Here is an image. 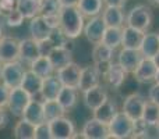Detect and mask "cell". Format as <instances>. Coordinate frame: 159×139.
Returning <instances> with one entry per match:
<instances>
[{
  "label": "cell",
  "mask_w": 159,
  "mask_h": 139,
  "mask_svg": "<svg viewBox=\"0 0 159 139\" xmlns=\"http://www.w3.org/2000/svg\"><path fill=\"white\" fill-rule=\"evenodd\" d=\"M143 59L144 57H143V54H141L140 49H127V47H123V49L119 52L117 63L129 74H133Z\"/></svg>",
  "instance_id": "13"
},
{
  "label": "cell",
  "mask_w": 159,
  "mask_h": 139,
  "mask_svg": "<svg viewBox=\"0 0 159 139\" xmlns=\"http://www.w3.org/2000/svg\"><path fill=\"white\" fill-rule=\"evenodd\" d=\"M113 56H115V49L105 45L103 42H98V43L93 45L92 60L102 75H105V72L109 68L110 63L113 61Z\"/></svg>",
  "instance_id": "7"
},
{
  "label": "cell",
  "mask_w": 159,
  "mask_h": 139,
  "mask_svg": "<svg viewBox=\"0 0 159 139\" xmlns=\"http://www.w3.org/2000/svg\"><path fill=\"white\" fill-rule=\"evenodd\" d=\"M140 52L143 54V57H148V59H152L159 52L158 33H154V32L144 33L143 42H141V46H140Z\"/></svg>",
  "instance_id": "27"
},
{
  "label": "cell",
  "mask_w": 159,
  "mask_h": 139,
  "mask_svg": "<svg viewBox=\"0 0 159 139\" xmlns=\"http://www.w3.org/2000/svg\"><path fill=\"white\" fill-rule=\"evenodd\" d=\"M8 96H10V88L6 86V85L0 81V107H7Z\"/></svg>",
  "instance_id": "39"
},
{
  "label": "cell",
  "mask_w": 159,
  "mask_h": 139,
  "mask_svg": "<svg viewBox=\"0 0 159 139\" xmlns=\"http://www.w3.org/2000/svg\"><path fill=\"white\" fill-rule=\"evenodd\" d=\"M154 81L157 82V84H159V68L157 71V74H155V78H154Z\"/></svg>",
  "instance_id": "46"
},
{
  "label": "cell",
  "mask_w": 159,
  "mask_h": 139,
  "mask_svg": "<svg viewBox=\"0 0 159 139\" xmlns=\"http://www.w3.org/2000/svg\"><path fill=\"white\" fill-rule=\"evenodd\" d=\"M107 128H109L110 138H116V139L130 138L134 134V120H131L121 110V111L116 113V115L112 118V121L107 124Z\"/></svg>",
  "instance_id": "2"
},
{
  "label": "cell",
  "mask_w": 159,
  "mask_h": 139,
  "mask_svg": "<svg viewBox=\"0 0 159 139\" xmlns=\"http://www.w3.org/2000/svg\"><path fill=\"white\" fill-rule=\"evenodd\" d=\"M59 3H60L61 7H64V6H77L78 0H59Z\"/></svg>",
  "instance_id": "44"
},
{
  "label": "cell",
  "mask_w": 159,
  "mask_h": 139,
  "mask_svg": "<svg viewBox=\"0 0 159 139\" xmlns=\"http://www.w3.org/2000/svg\"><path fill=\"white\" fill-rule=\"evenodd\" d=\"M121 38H123V27H106L101 42L116 50L119 46H121Z\"/></svg>",
  "instance_id": "32"
},
{
  "label": "cell",
  "mask_w": 159,
  "mask_h": 139,
  "mask_svg": "<svg viewBox=\"0 0 159 139\" xmlns=\"http://www.w3.org/2000/svg\"><path fill=\"white\" fill-rule=\"evenodd\" d=\"M35 124L21 117V120L14 125L13 137L16 139H35Z\"/></svg>",
  "instance_id": "31"
},
{
  "label": "cell",
  "mask_w": 159,
  "mask_h": 139,
  "mask_svg": "<svg viewBox=\"0 0 159 139\" xmlns=\"http://www.w3.org/2000/svg\"><path fill=\"white\" fill-rule=\"evenodd\" d=\"M152 22V11L148 6L138 4L133 7L126 15V25L133 28H137L145 32Z\"/></svg>",
  "instance_id": "3"
},
{
  "label": "cell",
  "mask_w": 159,
  "mask_h": 139,
  "mask_svg": "<svg viewBox=\"0 0 159 139\" xmlns=\"http://www.w3.org/2000/svg\"><path fill=\"white\" fill-rule=\"evenodd\" d=\"M24 67H22L21 61H10V63H3L2 67V75H0V81L8 86L10 89L17 88L21 85L22 76H24Z\"/></svg>",
  "instance_id": "4"
},
{
  "label": "cell",
  "mask_w": 159,
  "mask_h": 139,
  "mask_svg": "<svg viewBox=\"0 0 159 139\" xmlns=\"http://www.w3.org/2000/svg\"><path fill=\"white\" fill-rule=\"evenodd\" d=\"M38 43H39V52H41V56H49V53L52 52V49L55 47L49 38L43 39V41H39Z\"/></svg>",
  "instance_id": "40"
},
{
  "label": "cell",
  "mask_w": 159,
  "mask_h": 139,
  "mask_svg": "<svg viewBox=\"0 0 159 139\" xmlns=\"http://www.w3.org/2000/svg\"><path fill=\"white\" fill-rule=\"evenodd\" d=\"M148 100L154 102L155 104H158V106H159V84H157V82H155V84L149 88V90H148Z\"/></svg>",
  "instance_id": "41"
},
{
  "label": "cell",
  "mask_w": 159,
  "mask_h": 139,
  "mask_svg": "<svg viewBox=\"0 0 159 139\" xmlns=\"http://www.w3.org/2000/svg\"><path fill=\"white\" fill-rule=\"evenodd\" d=\"M20 60V42L11 36L0 39V63H10Z\"/></svg>",
  "instance_id": "12"
},
{
  "label": "cell",
  "mask_w": 159,
  "mask_h": 139,
  "mask_svg": "<svg viewBox=\"0 0 159 139\" xmlns=\"http://www.w3.org/2000/svg\"><path fill=\"white\" fill-rule=\"evenodd\" d=\"M8 123V117H7V113H6L4 107H0V131L4 129L7 127Z\"/></svg>",
  "instance_id": "42"
},
{
  "label": "cell",
  "mask_w": 159,
  "mask_h": 139,
  "mask_svg": "<svg viewBox=\"0 0 159 139\" xmlns=\"http://www.w3.org/2000/svg\"><path fill=\"white\" fill-rule=\"evenodd\" d=\"M24 20H25L24 15L17 8H13V10H10L6 14V24L8 27H20L24 22Z\"/></svg>",
  "instance_id": "37"
},
{
  "label": "cell",
  "mask_w": 159,
  "mask_h": 139,
  "mask_svg": "<svg viewBox=\"0 0 159 139\" xmlns=\"http://www.w3.org/2000/svg\"><path fill=\"white\" fill-rule=\"evenodd\" d=\"M56 100L61 104V107L66 110V113L70 111V110H73L75 107V104H77L78 89H77V88L64 86V85H63V86H61V89H60V92H59L57 99H56Z\"/></svg>",
  "instance_id": "26"
},
{
  "label": "cell",
  "mask_w": 159,
  "mask_h": 139,
  "mask_svg": "<svg viewBox=\"0 0 159 139\" xmlns=\"http://www.w3.org/2000/svg\"><path fill=\"white\" fill-rule=\"evenodd\" d=\"M42 79L38 74H35L32 70L24 71V76H22V81L20 86L22 89H25L31 96H36L41 93V86H42Z\"/></svg>",
  "instance_id": "24"
},
{
  "label": "cell",
  "mask_w": 159,
  "mask_h": 139,
  "mask_svg": "<svg viewBox=\"0 0 159 139\" xmlns=\"http://www.w3.org/2000/svg\"><path fill=\"white\" fill-rule=\"evenodd\" d=\"M157 129H158V134H159V123L157 124Z\"/></svg>",
  "instance_id": "50"
},
{
  "label": "cell",
  "mask_w": 159,
  "mask_h": 139,
  "mask_svg": "<svg viewBox=\"0 0 159 139\" xmlns=\"http://www.w3.org/2000/svg\"><path fill=\"white\" fill-rule=\"evenodd\" d=\"M152 60H154L155 66H157V67H158V68H159V52H158V53H157V54H155V56H154V57H152Z\"/></svg>",
  "instance_id": "45"
},
{
  "label": "cell",
  "mask_w": 159,
  "mask_h": 139,
  "mask_svg": "<svg viewBox=\"0 0 159 139\" xmlns=\"http://www.w3.org/2000/svg\"><path fill=\"white\" fill-rule=\"evenodd\" d=\"M84 18L77 6H64L59 11V28L69 39H75L84 31Z\"/></svg>",
  "instance_id": "1"
},
{
  "label": "cell",
  "mask_w": 159,
  "mask_h": 139,
  "mask_svg": "<svg viewBox=\"0 0 159 139\" xmlns=\"http://www.w3.org/2000/svg\"><path fill=\"white\" fill-rule=\"evenodd\" d=\"M105 29H106V24L102 20V15H95V17H91L87 21V24L84 25V31L82 32H84L85 38L91 43L95 45L102 41Z\"/></svg>",
  "instance_id": "11"
},
{
  "label": "cell",
  "mask_w": 159,
  "mask_h": 139,
  "mask_svg": "<svg viewBox=\"0 0 159 139\" xmlns=\"http://www.w3.org/2000/svg\"><path fill=\"white\" fill-rule=\"evenodd\" d=\"M143 121L149 127H157V124L159 123V106L155 104L154 102L147 100L145 106H144V111H143Z\"/></svg>",
  "instance_id": "34"
},
{
  "label": "cell",
  "mask_w": 159,
  "mask_h": 139,
  "mask_svg": "<svg viewBox=\"0 0 159 139\" xmlns=\"http://www.w3.org/2000/svg\"><path fill=\"white\" fill-rule=\"evenodd\" d=\"M39 56H41V52H39L38 41H35V39H32V38L20 41V61L31 64L34 60H36Z\"/></svg>",
  "instance_id": "17"
},
{
  "label": "cell",
  "mask_w": 159,
  "mask_h": 139,
  "mask_svg": "<svg viewBox=\"0 0 159 139\" xmlns=\"http://www.w3.org/2000/svg\"><path fill=\"white\" fill-rule=\"evenodd\" d=\"M31 100H32V96L25 89H22L21 86L13 88V89H10L7 109L10 110V113L13 115H16V117H22L24 110L27 109V106L30 104Z\"/></svg>",
  "instance_id": "5"
},
{
  "label": "cell",
  "mask_w": 159,
  "mask_h": 139,
  "mask_svg": "<svg viewBox=\"0 0 159 139\" xmlns=\"http://www.w3.org/2000/svg\"><path fill=\"white\" fill-rule=\"evenodd\" d=\"M158 38H159V32H158Z\"/></svg>",
  "instance_id": "51"
},
{
  "label": "cell",
  "mask_w": 159,
  "mask_h": 139,
  "mask_svg": "<svg viewBox=\"0 0 159 139\" xmlns=\"http://www.w3.org/2000/svg\"><path fill=\"white\" fill-rule=\"evenodd\" d=\"M56 76L59 78V81L61 82V85L64 86H71L78 89V82H80V75H81V67L75 63H69L64 67L56 70Z\"/></svg>",
  "instance_id": "10"
},
{
  "label": "cell",
  "mask_w": 159,
  "mask_h": 139,
  "mask_svg": "<svg viewBox=\"0 0 159 139\" xmlns=\"http://www.w3.org/2000/svg\"><path fill=\"white\" fill-rule=\"evenodd\" d=\"M3 36H4V35H3V28H2V25H0V39H2Z\"/></svg>",
  "instance_id": "48"
},
{
  "label": "cell",
  "mask_w": 159,
  "mask_h": 139,
  "mask_svg": "<svg viewBox=\"0 0 159 139\" xmlns=\"http://www.w3.org/2000/svg\"><path fill=\"white\" fill-rule=\"evenodd\" d=\"M30 70L38 74L41 78H46L49 75H53V72H55V67L52 66L48 56H39L36 60H34L30 64Z\"/></svg>",
  "instance_id": "30"
},
{
  "label": "cell",
  "mask_w": 159,
  "mask_h": 139,
  "mask_svg": "<svg viewBox=\"0 0 159 139\" xmlns=\"http://www.w3.org/2000/svg\"><path fill=\"white\" fill-rule=\"evenodd\" d=\"M102 20L106 24V27H124L126 22V17L121 10V7H116V6H105L103 10L101 13Z\"/></svg>",
  "instance_id": "19"
},
{
  "label": "cell",
  "mask_w": 159,
  "mask_h": 139,
  "mask_svg": "<svg viewBox=\"0 0 159 139\" xmlns=\"http://www.w3.org/2000/svg\"><path fill=\"white\" fill-rule=\"evenodd\" d=\"M116 113H117V106H116V103L107 99L98 109L93 110V117L105 124H109L110 121H112V118L116 115Z\"/></svg>",
  "instance_id": "28"
},
{
  "label": "cell",
  "mask_w": 159,
  "mask_h": 139,
  "mask_svg": "<svg viewBox=\"0 0 159 139\" xmlns=\"http://www.w3.org/2000/svg\"><path fill=\"white\" fill-rule=\"evenodd\" d=\"M35 139H52L50 127L48 121H43L35 127Z\"/></svg>",
  "instance_id": "38"
},
{
  "label": "cell",
  "mask_w": 159,
  "mask_h": 139,
  "mask_svg": "<svg viewBox=\"0 0 159 139\" xmlns=\"http://www.w3.org/2000/svg\"><path fill=\"white\" fill-rule=\"evenodd\" d=\"M127 0H103L105 6H116V7H123Z\"/></svg>",
  "instance_id": "43"
},
{
  "label": "cell",
  "mask_w": 159,
  "mask_h": 139,
  "mask_svg": "<svg viewBox=\"0 0 159 139\" xmlns=\"http://www.w3.org/2000/svg\"><path fill=\"white\" fill-rule=\"evenodd\" d=\"M157 71H158V67L155 66L154 60L148 57H144L141 60V63L138 64V67L134 70L133 75H134V78L138 82H149V81H154Z\"/></svg>",
  "instance_id": "18"
},
{
  "label": "cell",
  "mask_w": 159,
  "mask_h": 139,
  "mask_svg": "<svg viewBox=\"0 0 159 139\" xmlns=\"http://www.w3.org/2000/svg\"><path fill=\"white\" fill-rule=\"evenodd\" d=\"M60 7L61 6L59 0H39V14L41 15L59 14Z\"/></svg>",
  "instance_id": "36"
},
{
  "label": "cell",
  "mask_w": 159,
  "mask_h": 139,
  "mask_svg": "<svg viewBox=\"0 0 159 139\" xmlns=\"http://www.w3.org/2000/svg\"><path fill=\"white\" fill-rule=\"evenodd\" d=\"M16 8L25 20H31L39 14V0H16Z\"/></svg>",
  "instance_id": "33"
},
{
  "label": "cell",
  "mask_w": 159,
  "mask_h": 139,
  "mask_svg": "<svg viewBox=\"0 0 159 139\" xmlns=\"http://www.w3.org/2000/svg\"><path fill=\"white\" fill-rule=\"evenodd\" d=\"M22 118L28 120L30 123L35 124V125H38V124L46 121L45 120V113H43V102L36 100V99L32 98V100L30 102V104L27 106V109L24 110Z\"/></svg>",
  "instance_id": "23"
},
{
  "label": "cell",
  "mask_w": 159,
  "mask_h": 139,
  "mask_svg": "<svg viewBox=\"0 0 159 139\" xmlns=\"http://www.w3.org/2000/svg\"><path fill=\"white\" fill-rule=\"evenodd\" d=\"M82 99H84V103L91 111H93L95 109H98L105 100H107V93L105 92V89L98 85V86L89 88V89L84 90L82 92Z\"/></svg>",
  "instance_id": "16"
},
{
  "label": "cell",
  "mask_w": 159,
  "mask_h": 139,
  "mask_svg": "<svg viewBox=\"0 0 159 139\" xmlns=\"http://www.w3.org/2000/svg\"><path fill=\"white\" fill-rule=\"evenodd\" d=\"M149 2H151L152 4H155V6H159V0H149Z\"/></svg>",
  "instance_id": "47"
},
{
  "label": "cell",
  "mask_w": 159,
  "mask_h": 139,
  "mask_svg": "<svg viewBox=\"0 0 159 139\" xmlns=\"http://www.w3.org/2000/svg\"><path fill=\"white\" fill-rule=\"evenodd\" d=\"M2 67H3V63H0V75H2Z\"/></svg>",
  "instance_id": "49"
},
{
  "label": "cell",
  "mask_w": 159,
  "mask_h": 139,
  "mask_svg": "<svg viewBox=\"0 0 159 139\" xmlns=\"http://www.w3.org/2000/svg\"><path fill=\"white\" fill-rule=\"evenodd\" d=\"M101 76H102L101 71L96 68L95 64L82 67L81 75H80V82H78V90L84 92V90L89 89V88L101 85Z\"/></svg>",
  "instance_id": "14"
},
{
  "label": "cell",
  "mask_w": 159,
  "mask_h": 139,
  "mask_svg": "<svg viewBox=\"0 0 159 139\" xmlns=\"http://www.w3.org/2000/svg\"><path fill=\"white\" fill-rule=\"evenodd\" d=\"M103 0H78L77 7L81 11V14L87 18L95 15H101L102 10H103Z\"/></svg>",
  "instance_id": "29"
},
{
  "label": "cell",
  "mask_w": 159,
  "mask_h": 139,
  "mask_svg": "<svg viewBox=\"0 0 159 139\" xmlns=\"http://www.w3.org/2000/svg\"><path fill=\"white\" fill-rule=\"evenodd\" d=\"M43 113H45V120L50 121L53 118L64 115L66 110L61 107V104L57 100H43Z\"/></svg>",
  "instance_id": "35"
},
{
  "label": "cell",
  "mask_w": 159,
  "mask_h": 139,
  "mask_svg": "<svg viewBox=\"0 0 159 139\" xmlns=\"http://www.w3.org/2000/svg\"><path fill=\"white\" fill-rule=\"evenodd\" d=\"M61 82L56 75H49L46 78L42 79V86H41V98L43 100H56L57 95L61 89Z\"/></svg>",
  "instance_id": "20"
},
{
  "label": "cell",
  "mask_w": 159,
  "mask_h": 139,
  "mask_svg": "<svg viewBox=\"0 0 159 139\" xmlns=\"http://www.w3.org/2000/svg\"><path fill=\"white\" fill-rule=\"evenodd\" d=\"M50 127L52 139H71L75 137V125L71 120H69L64 115H60L57 118L48 121Z\"/></svg>",
  "instance_id": "6"
},
{
  "label": "cell",
  "mask_w": 159,
  "mask_h": 139,
  "mask_svg": "<svg viewBox=\"0 0 159 139\" xmlns=\"http://www.w3.org/2000/svg\"><path fill=\"white\" fill-rule=\"evenodd\" d=\"M144 31H140L133 27H123V38H121V46L127 49H140L141 42L144 38Z\"/></svg>",
  "instance_id": "22"
},
{
  "label": "cell",
  "mask_w": 159,
  "mask_h": 139,
  "mask_svg": "<svg viewBox=\"0 0 159 139\" xmlns=\"http://www.w3.org/2000/svg\"><path fill=\"white\" fill-rule=\"evenodd\" d=\"M145 98L140 93H131L123 102V111L129 115L131 120L137 121L143 117L144 106H145Z\"/></svg>",
  "instance_id": "9"
},
{
  "label": "cell",
  "mask_w": 159,
  "mask_h": 139,
  "mask_svg": "<svg viewBox=\"0 0 159 139\" xmlns=\"http://www.w3.org/2000/svg\"><path fill=\"white\" fill-rule=\"evenodd\" d=\"M49 60L52 63V66L55 67V71L64 67L66 64L73 61V54L71 49H69L67 46H56L52 49V52L49 53Z\"/></svg>",
  "instance_id": "21"
},
{
  "label": "cell",
  "mask_w": 159,
  "mask_h": 139,
  "mask_svg": "<svg viewBox=\"0 0 159 139\" xmlns=\"http://www.w3.org/2000/svg\"><path fill=\"white\" fill-rule=\"evenodd\" d=\"M127 75H129V72H127L120 64L112 61L103 76L106 78V81L109 82L113 88H120L121 85H123V82L126 81Z\"/></svg>",
  "instance_id": "25"
},
{
  "label": "cell",
  "mask_w": 159,
  "mask_h": 139,
  "mask_svg": "<svg viewBox=\"0 0 159 139\" xmlns=\"http://www.w3.org/2000/svg\"><path fill=\"white\" fill-rule=\"evenodd\" d=\"M81 137L85 139H106L110 138L107 124L96 120L95 117L85 121L81 129Z\"/></svg>",
  "instance_id": "8"
},
{
  "label": "cell",
  "mask_w": 159,
  "mask_h": 139,
  "mask_svg": "<svg viewBox=\"0 0 159 139\" xmlns=\"http://www.w3.org/2000/svg\"><path fill=\"white\" fill-rule=\"evenodd\" d=\"M28 31H30V35L32 39L35 41H43V39L49 38L50 32H52V28L48 25V22L45 21V18L38 14L34 18L30 20V24H28Z\"/></svg>",
  "instance_id": "15"
}]
</instances>
